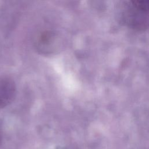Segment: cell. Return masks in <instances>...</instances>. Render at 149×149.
Listing matches in <instances>:
<instances>
[{
    "mask_svg": "<svg viewBox=\"0 0 149 149\" xmlns=\"http://www.w3.org/2000/svg\"><path fill=\"white\" fill-rule=\"evenodd\" d=\"M123 20L129 27L137 30L149 27V1H132L126 5Z\"/></svg>",
    "mask_w": 149,
    "mask_h": 149,
    "instance_id": "6da1fadb",
    "label": "cell"
},
{
    "mask_svg": "<svg viewBox=\"0 0 149 149\" xmlns=\"http://www.w3.org/2000/svg\"><path fill=\"white\" fill-rule=\"evenodd\" d=\"M16 85L9 77L0 79V108L6 107L14 100L16 95Z\"/></svg>",
    "mask_w": 149,
    "mask_h": 149,
    "instance_id": "7a4b0ae2",
    "label": "cell"
},
{
    "mask_svg": "<svg viewBox=\"0 0 149 149\" xmlns=\"http://www.w3.org/2000/svg\"><path fill=\"white\" fill-rule=\"evenodd\" d=\"M56 34L50 31H45L41 33L36 42L37 49L43 53L54 51L56 48Z\"/></svg>",
    "mask_w": 149,
    "mask_h": 149,
    "instance_id": "3957f363",
    "label": "cell"
},
{
    "mask_svg": "<svg viewBox=\"0 0 149 149\" xmlns=\"http://www.w3.org/2000/svg\"><path fill=\"white\" fill-rule=\"evenodd\" d=\"M1 133H0V143H1Z\"/></svg>",
    "mask_w": 149,
    "mask_h": 149,
    "instance_id": "277c9868",
    "label": "cell"
}]
</instances>
